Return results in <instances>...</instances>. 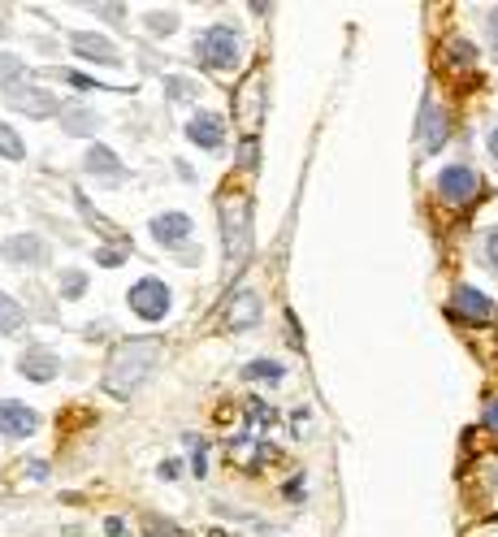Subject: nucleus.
<instances>
[{
    "mask_svg": "<svg viewBox=\"0 0 498 537\" xmlns=\"http://www.w3.org/2000/svg\"><path fill=\"white\" fill-rule=\"evenodd\" d=\"M156 364H161V338H126V343H117L113 356L104 360L100 386L109 390L113 399H130L152 377Z\"/></svg>",
    "mask_w": 498,
    "mask_h": 537,
    "instance_id": "f257e3e1",
    "label": "nucleus"
},
{
    "mask_svg": "<svg viewBox=\"0 0 498 537\" xmlns=\"http://www.w3.org/2000/svg\"><path fill=\"white\" fill-rule=\"evenodd\" d=\"M221 243H226V265L243 269L252 256V200L247 195L221 200Z\"/></svg>",
    "mask_w": 498,
    "mask_h": 537,
    "instance_id": "f03ea898",
    "label": "nucleus"
},
{
    "mask_svg": "<svg viewBox=\"0 0 498 537\" xmlns=\"http://www.w3.org/2000/svg\"><path fill=\"white\" fill-rule=\"evenodd\" d=\"M195 57H200L204 70H234V65H239V35H234V26L213 22L208 31H200Z\"/></svg>",
    "mask_w": 498,
    "mask_h": 537,
    "instance_id": "7ed1b4c3",
    "label": "nucleus"
},
{
    "mask_svg": "<svg viewBox=\"0 0 498 537\" xmlns=\"http://www.w3.org/2000/svg\"><path fill=\"white\" fill-rule=\"evenodd\" d=\"M126 299H130V312H135V317H143V321H161L165 312H169V304H174V295H169V286H165L161 278L135 282Z\"/></svg>",
    "mask_w": 498,
    "mask_h": 537,
    "instance_id": "20e7f679",
    "label": "nucleus"
},
{
    "mask_svg": "<svg viewBox=\"0 0 498 537\" xmlns=\"http://www.w3.org/2000/svg\"><path fill=\"white\" fill-rule=\"evenodd\" d=\"M5 100H9L18 113H26V117H52V113L61 117V109H65V104H57V96H52V91L35 87V83H18V78H13V83L5 87Z\"/></svg>",
    "mask_w": 498,
    "mask_h": 537,
    "instance_id": "39448f33",
    "label": "nucleus"
},
{
    "mask_svg": "<svg viewBox=\"0 0 498 537\" xmlns=\"http://www.w3.org/2000/svg\"><path fill=\"white\" fill-rule=\"evenodd\" d=\"M477 191H481V178H477L468 165H447V169L438 174V195H442L447 204H455V208H460V204H473Z\"/></svg>",
    "mask_w": 498,
    "mask_h": 537,
    "instance_id": "423d86ee",
    "label": "nucleus"
},
{
    "mask_svg": "<svg viewBox=\"0 0 498 537\" xmlns=\"http://www.w3.org/2000/svg\"><path fill=\"white\" fill-rule=\"evenodd\" d=\"M0 256H5L9 265L35 269V265L48 260V243L39 239V234H13V239H5V247H0Z\"/></svg>",
    "mask_w": 498,
    "mask_h": 537,
    "instance_id": "0eeeda50",
    "label": "nucleus"
},
{
    "mask_svg": "<svg viewBox=\"0 0 498 537\" xmlns=\"http://www.w3.org/2000/svg\"><path fill=\"white\" fill-rule=\"evenodd\" d=\"M451 312L455 317H464V321H473V325L494 321V304L477 291V286H455L451 291Z\"/></svg>",
    "mask_w": 498,
    "mask_h": 537,
    "instance_id": "6e6552de",
    "label": "nucleus"
},
{
    "mask_svg": "<svg viewBox=\"0 0 498 537\" xmlns=\"http://www.w3.org/2000/svg\"><path fill=\"white\" fill-rule=\"evenodd\" d=\"M70 48L78 52L83 61H91V65H117L122 57H117V44L109 35H96V31H74L70 35Z\"/></svg>",
    "mask_w": 498,
    "mask_h": 537,
    "instance_id": "1a4fd4ad",
    "label": "nucleus"
},
{
    "mask_svg": "<svg viewBox=\"0 0 498 537\" xmlns=\"http://www.w3.org/2000/svg\"><path fill=\"white\" fill-rule=\"evenodd\" d=\"M35 429H39V416L26 408V403L0 399V434L5 438H31Z\"/></svg>",
    "mask_w": 498,
    "mask_h": 537,
    "instance_id": "9d476101",
    "label": "nucleus"
},
{
    "mask_svg": "<svg viewBox=\"0 0 498 537\" xmlns=\"http://www.w3.org/2000/svg\"><path fill=\"white\" fill-rule=\"evenodd\" d=\"M187 139L204 152H217L221 143H226V122H221L217 113H195L187 122Z\"/></svg>",
    "mask_w": 498,
    "mask_h": 537,
    "instance_id": "9b49d317",
    "label": "nucleus"
},
{
    "mask_svg": "<svg viewBox=\"0 0 498 537\" xmlns=\"http://www.w3.org/2000/svg\"><path fill=\"white\" fill-rule=\"evenodd\" d=\"M260 312H265V304H260L256 291H234L230 308H226V325L230 330H252V325L260 321Z\"/></svg>",
    "mask_w": 498,
    "mask_h": 537,
    "instance_id": "f8f14e48",
    "label": "nucleus"
},
{
    "mask_svg": "<svg viewBox=\"0 0 498 537\" xmlns=\"http://www.w3.org/2000/svg\"><path fill=\"white\" fill-rule=\"evenodd\" d=\"M191 217L187 213H161V217H152V239L161 243V247H182L191 239Z\"/></svg>",
    "mask_w": 498,
    "mask_h": 537,
    "instance_id": "ddd939ff",
    "label": "nucleus"
},
{
    "mask_svg": "<svg viewBox=\"0 0 498 537\" xmlns=\"http://www.w3.org/2000/svg\"><path fill=\"white\" fill-rule=\"evenodd\" d=\"M57 369H61V360L52 356V351H44V347H31V351H22V360H18V373L26 377V382H52L57 377Z\"/></svg>",
    "mask_w": 498,
    "mask_h": 537,
    "instance_id": "4468645a",
    "label": "nucleus"
},
{
    "mask_svg": "<svg viewBox=\"0 0 498 537\" xmlns=\"http://www.w3.org/2000/svg\"><path fill=\"white\" fill-rule=\"evenodd\" d=\"M61 126H65V135H96L100 117L91 109H78V104H65V109H61Z\"/></svg>",
    "mask_w": 498,
    "mask_h": 537,
    "instance_id": "2eb2a0df",
    "label": "nucleus"
},
{
    "mask_svg": "<svg viewBox=\"0 0 498 537\" xmlns=\"http://www.w3.org/2000/svg\"><path fill=\"white\" fill-rule=\"evenodd\" d=\"M87 169H91V174H104V178H122L126 174V165L117 161V152L100 148V143H91V148H87Z\"/></svg>",
    "mask_w": 498,
    "mask_h": 537,
    "instance_id": "dca6fc26",
    "label": "nucleus"
},
{
    "mask_svg": "<svg viewBox=\"0 0 498 537\" xmlns=\"http://www.w3.org/2000/svg\"><path fill=\"white\" fill-rule=\"evenodd\" d=\"M442 139H447V117H442L434 104H425V148H429V152H438V148H442Z\"/></svg>",
    "mask_w": 498,
    "mask_h": 537,
    "instance_id": "f3484780",
    "label": "nucleus"
},
{
    "mask_svg": "<svg viewBox=\"0 0 498 537\" xmlns=\"http://www.w3.org/2000/svg\"><path fill=\"white\" fill-rule=\"evenodd\" d=\"M22 321H26V312L18 299H9L5 291H0V334H13V330H22Z\"/></svg>",
    "mask_w": 498,
    "mask_h": 537,
    "instance_id": "a211bd4d",
    "label": "nucleus"
},
{
    "mask_svg": "<svg viewBox=\"0 0 498 537\" xmlns=\"http://www.w3.org/2000/svg\"><path fill=\"white\" fill-rule=\"evenodd\" d=\"M243 377L247 382H269V386H278L282 382V364L278 360H252L243 369Z\"/></svg>",
    "mask_w": 498,
    "mask_h": 537,
    "instance_id": "6ab92c4d",
    "label": "nucleus"
},
{
    "mask_svg": "<svg viewBox=\"0 0 498 537\" xmlns=\"http://www.w3.org/2000/svg\"><path fill=\"white\" fill-rule=\"evenodd\" d=\"M0 156L5 161H26V143H22V135L13 126H5L0 122Z\"/></svg>",
    "mask_w": 498,
    "mask_h": 537,
    "instance_id": "aec40b11",
    "label": "nucleus"
},
{
    "mask_svg": "<svg viewBox=\"0 0 498 537\" xmlns=\"http://www.w3.org/2000/svg\"><path fill=\"white\" fill-rule=\"evenodd\" d=\"M148 31L152 35H174L178 31V13L174 9H152L148 13Z\"/></svg>",
    "mask_w": 498,
    "mask_h": 537,
    "instance_id": "412c9836",
    "label": "nucleus"
},
{
    "mask_svg": "<svg viewBox=\"0 0 498 537\" xmlns=\"http://www.w3.org/2000/svg\"><path fill=\"white\" fill-rule=\"evenodd\" d=\"M143 529H148V537H182L174 520H161V516H143Z\"/></svg>",
    "mask_w": 498,
    "mask_h": 537,
    "instance_id": "4be33fe9",
    "label": "nucleus"
},
{
    "mask_svg": "<svg viewBox=\"0 0 498 537\" xmlns=\"http://www.w3.org/2000/svg\"><path fill=\"white\" fill-rule=\"evenodd\" d=\"M83 286H87L83 273H65V282H61V299H78V295H83Z\"/></svg>",
    "mask_w": 498,
    "mask_h": 537,
    "instance_id": "5701e85b",
    "label": "nucleus"
},
{
    "mask_svg": "<svg viewBox=\"0 0 498 537\" xmlns=\"http://www.w3.org/2000/svg\"><path fill=\"white\" fill-rule=\"evenodd\" d=\"M165 87H169V96L174 100H191L195 96V87L187 83V78H165Z\"/></svg>",
    "mask_w": 498,
    "mask_h": 537,
    "instance_id": "b1692460",
    "label": "nucleus"
},
{
    "mask_svg": "<svg viewBox=\"0 0 498 537\" xmlns=\"http://www.w3.org/2000/svg\"><path fill=\"white\" fill-rule=\"evenodd\" d=\"M13 74H22V61L18 57H0V83H13Z\"/></svg>",
    "mask_w": 498,
    "mask_h": 537,
    "instance_id": "393cba45",
    "label": "nucleus"
},
{
    "mask_svg": "<svg viewBox=\"0 0 498 537\" xmlns=\"http://www.w3.org/2000/svg\"><path fill=\"white\" fill-rule=\"evenodd\" d=\"M96 265L117 269V265H122V252H117V247H104V252H96Z\"/></svg>",
    "mask_w": 498,
    "mask_h": 537,
    "instance_id": "a878e982",
    "label": "nucleus"
},
{
    "mask_svg": "<svg viewBox=\"0 0 498 537\" xmlns=\"http://www.w3.org/2000/svg\"><path fill=\"white\" fill-rule=\"evenodd\" d=\"M161 477H165V481H178V477H182V460H165V464H161Z\"/></svg>",
    "mask_w": 498,
    "mask_h": 537,
    "instance_id": "bb28decb",
    "label": "nucleus"
},
{
    "mask_svg": "<svg viewBox=\"0 0 498 537\" xmlns=\"http://www.w3.org/2000/svg\"><path fill=\"white\" fill-rule=\"evenodd\" d=\"M486 429H494V434H498V399L486 403Z\"/></svg>",
    "mask_w": 498,
    "mask_h": 537,
    "instance_id": "cd10ccee",
    "label": "nucleus"
},
{
    "mask_svg": "<svg viewBox=\"0 0 498 537\" xmlns=\"http://www.w3.org/2000/svg\"><path fill=\"white\" fill-rule=\"evenodd\" d=\"M26 473H31L35 481H44V477H48V464H44V460H31V464H26Z\"/></svg>",
    "mask_w": 498,
    "mask_h": 537,
    "instance_id": "c85d7f7f",
    "label": "nucleus"
},
{
    "mask_svg": "<svg viewBox=\"0 0 498 537\" xmlns=\"http://www.w3.org/2000/svg\"><path fill=\"white\" fill-rule=\"evenodd\" d=\"M191 442H195V438H191ZM204 468H208V464H204V442H195V477H204Z\"/></svg>",
    "mask_w": 498,
    "mask_h": 537,
    "instance_id": "c756f323",
    "label": "nucleus"
},
{
    "mask_svg": "<svg viewBox=\"0 0 498 537\" xmlns=\"http://www.w3.org/2000/svg\"><path fill=\"white\" fill-rule=\"evenodd\" d=\"M96 13H104V18H126L122 5H96Z\"/></svg>",
    "mask_w": 498,
    "mask_h": 537,
    "instance_id": "7c9ffc66",
    "label": "nucleus"
},
{
    "mask_svg": "<svg viewBox=\"0 0 498 537\" xmlns=\"http://www.w3.org/2000/svg\"><path fill=\"white\" fill-rule=\"evenodd\" d=\"M486 252H490V265L498 269V230L490 234V243H486Z\"/></svg>",
    "mask_w": 498,
    "mask_h": 537,
    "instance_id": "2f4dec72",
    "label": "nucleus"
},
{
    "mask_svg": "<svg viewBox=\"0 0 498 537\" xmlns=\"http://www.w3.org/2000/svg\"><path fill=\"white\" fill-rule=\"evenodd\" d=\"M104 529H109V537H126V525H122V520H109Z\"/></svg>",
    "mask_w": 498,
    "mask_h": 537,
    "instance_id": "473e14b6",
    "label": "nucleus"
},
{
    "mask_svg": "<svg viewBox=\"0 0 498 537\" xmlns=\"http://www.w3.org/2000/svg\"><path fill=\"white\" fill-rule=\"evenodd\" d=\"M490 39H494V52H498V9L490 13Z\"/></svg>",
    "mask_w": 498,
    "mask_h": 537,
    "instance_id": "72a5a7b5",
    "label": "nucleus"
},
{
    "mask_svg": "<svg viewBox=\"0 0 498 537\" xmlns=\"http://www.w3.org/2000/svg\"><path fill=\"white\" fill-rule=\"evenodd\" d=\"M490 156H494V161H498V126L490 130Z\"/></svg>",
    "mask_w": 498,
    "mask_h": 537,
    "instance_id": "f704fd0d",
    "label": "nucleus"
},
{
    "mask_svg": "<svg viewBox=\"0 0 498 537\" xmlns=\"http://www.w3.org/2000/svg\"><path fill=\"white\" fill-rule=\"evenodd\" d=\"M0 39H5V22H0Z\"/></svg>",
    "mask_w": 498,
    "mask_h": 537,
    "instance_id": "c9c22d12",
    "label": "nucleus"
}]
</instances>
